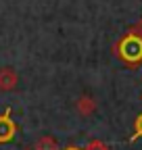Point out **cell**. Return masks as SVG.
<instances>
[{
    "label": "cell",
    "mask_w": 142,
    "mask_h": 150,
    "mask_svg": "<svg viewBox=\"0 0 142 150\" xmlns=\"http://www.w3.org/2000/svg\"><path fill=\"white\" fill-rule=\"evenodd\" d=\"M119 54L123 61H130V63H138L142 59V40L136 35L126 38L121 44H119Z\"/></svg>",
    "instance_id": "1"
},
{
    "label": "cell",
    "mask_w": 142,
    "mask_h": 150,
    "mask_svg": "<svg viewBox=\"0 0 142 150\" xmlns=\"http://www.w3.org/2000/svg\"><path fill=\"white\" fill-rule=\"evenodd\" d=\"M75 108H77V112L82 117H90L92 112L96 110V100H92L90 96H82V98H77Z\"/></svg>",
    "instance_id": "2"
},
{
    "label": "cell",
    "mask_w": 142,
    "mask_h": 150,
    "mask_svg": "<svg viewBox=\"0 0 142 150\" xmlns=\"http://www.w3.org/2000/svg\"><path fill=\"white\" fill-rule=\"evenodd\" d=\"M15 136V123L4 115L0 117V142H9Z\"/></svg>",
    "instance_id": "3"
},
{
    "label": "cell",
    "mask_w": 142,
    "mask_h": 150,
    "mask_svg": "<svg viewBox=\"0 0 142 150\" xmlns=\"http://www.w3.org/2000/svg\"><path fill=\"white\" fill-rule=\"evenodd\" d=\"M36 150H59V148H57L55 138L44 136V138H40V140H38V144H36Z\"/></svg>",
    "instance_id": "4"
},
{
    "label": "cell",
    "mask_w": 142,
    "mask_h": 150,
    "mask_svg": "<svg viewBox=\"0 0 142 150\" xmlns=\"http://www.w3.org/2000/svg\"><path fill=\"white\" fill-rule=\"evenodd\" d=\"M0 88H2V90L15 88V73H11V71H2V73H0Z\"/></svg>",
    "instance_id": "5"
},
{
    "label": "cell",
    "mask_w": 142,
    "mask_h": 150,
    "mask_svg": "<svg viewBox=\"0 0 142 150\" xmlns=\"http://www.w3.org/2000/svg\"><path fill=\"white\" fill-rule=\"evenodd\" d=\"M84 150H109V148H107L100 140H90V142H88V146H86Z\"/></svg>",
    "instance_id": "6"
},
{
    "label": "cell",
    "mask_w": 142,
    "mask_h": 150,
    "mask_svg": "<svg viewBox=\"0 0 142 150\" xmlns=\"http://www.w3.org/2000/svg\"><path fill=\"white\" fill-rule=\"evenodd\" d=\"M138 138H142V115L134 123V136H132V140H138Z\"/></svg>",
    "instance_id": "7"
},
{
    "label": "cell",
    "mask_w": 142,
    "mask_h": 150,
    "mask_svg": "<svg viewBox=\"0 0 142 150\" xmlns=\"http://www.w3.org/2000/svg\"><path fill=\"white\" fill-rule=\"evenodd\" d=\"M65 150H80V148H75V146H69V148H65Z\"/></svg>",
    "instance_id": "8"
},
{
    "label": "cell",
    "mask_w": 142,
    "mask_h": 150,
    "mask_svg": "<svg viewBox=\"0 0 142 150\" xmlns=\"http://www.w3.org/2000/svg\"><path fill=\"white\" fill-rule=\"evenodd\" d=\"M140 29H142V23H140Z\"/></svg>",
    "instance_id": "9"
}]
</instances>
